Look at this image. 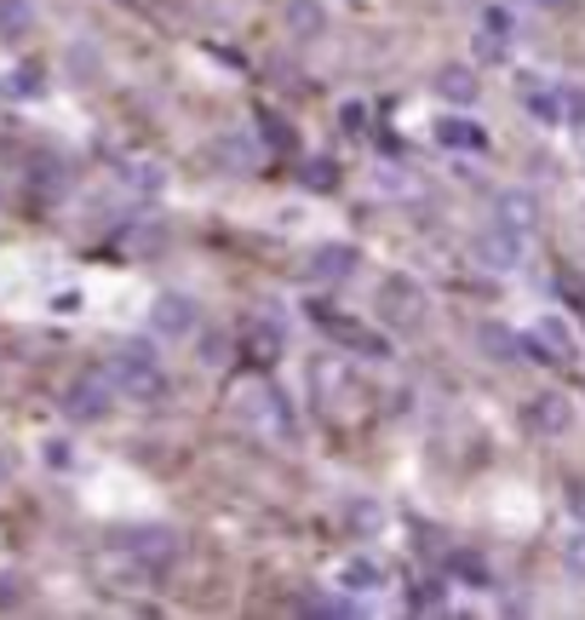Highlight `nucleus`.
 I'll use <instances>...</instances> for the list:
<instances>
[{"mask_svg": "<svg viewBox=\"0 0 585 620\" xmlns=\"http://www.w3.org/2000/svg\"><path fill=\"white\" fill-rule=\"evenodd\" d=\"M310 397H316V408L327 413L333 426H356L362 408H367L362 373L351 362H339V357H322L316 368H310Z\"/></svg>", "mask_w": 585, "mask_h": 620, "instance_id": "nucleus-1", "label": "nucleus"}, {"mask_svg": "<svg viewBox=\"0 0 585 620\" xmlns=\"http://www.w3.org/2000/svg\"><path fill=\"white\" fill-rule=\"evenodd\" d=\"M235 413L248 420L264 442H293L299 437V420H293V408L288 397L270 386V379H241L235 386Z\"/></svg>", "mask_w": 585, "mask_h": 620, "instance_id": "nucleus-2", "label": "nucleus"}, {"mask_svg": "<svg viewBox=\"0 0 585 620\" xmlns=\"http://www.w3.org/2000/svg\"><path fill=\"white\" fill-rule=\"evenodd\" d=\"M110 368V379H115V391L121 397H132V402H155L161 391H167V368L155 362V351L150 344H121V351L103 362Z\"/></svg>", "mask_w": 585, "mask_h": 620, "instance_id": "nucleus-3", "label": "nucleus"}, {"mask_svg": "<svg viewBox=\"0 0 585 620\" xmlns=\"http://www.w3.org/2000/svg\"><path fill=\"white\" fill-rule=\"evenodd\" d=\"M115 379H110V368H87V373H75L63 386V413L69 420H81V426H92V420H103V413L115 408Z\"/></svg>", "mask_w": 585, "mask_h": 620, "instance_id": "nucleus-4", "label": "nucleus"}, {"mask_svg": "<svg viewBox=\"0 0 585 620\" xmlns=\"http://www.w3.org/2000/svg\"><path fill=\"white\" fill-rule=\"evenodd\" d=\"M379 317H385L391 328H420L425 322V288L407 282V276H391L385 288H379Z\"/></svg>", "mask_w": 585, "mask_h": 620, "instance_id": "nucleus-5", "label": "nucleus"}, {"mask_svg": "<svg viewBox=\"0 0 585 620\" xmlns=\"http://www.w3.org/2000/svg\"><path fill=\"white\" fill-rule=\"evenodd\" d=\"M476 270H488V276H505L528 259V236H511L500 224H488V236H476V248H471Z\"/></svg>", "mask_w": 585, "mask_h": 620, "instance_id": "nucleus-6", "label": "nucleus"}, {"mask_svg": "<svg viewBox=\"0 0 585 620\" xmlns=\"http://www.w3.org/2000/svg\"><path fill=\"white\" fill-rule=\"evenodd\" d=\"M528 351L545 357L551 368H574V362H579V344H574V333H568L563 317H539V322L528 328Z\"/></svg>", "mask_w": 585, "mask_h": 620, "instance_id": "nucleus-7", "label": "nucleus"}, {"mask_svg": "<svg viewBox=\"0 0 585 620\" xmlns=\"http://www.w3.org/2000/svg\"><path fill=\"white\" fill-rule=\"evenodd\" d=\"M316 322L339 339V344H351V351H362V357H373V362H385L391 357V344L379 339L367 322H344V310H327V304H316Z\"/></svg>", "mask_w": 585, "mask_h": 620, "instance_id": "nucleus-8", "label": "nucleus"}, {"mask_svg": "<svg viewBox=\"0 0 585 620\" xmlns=\"http://www.w3.org/2000/svg\"><path fill=\"white\" fill-rule=\"evenodd\" d=\"M150 328L161 333V339H190L201 322H195V299H184V293H161L155 304H150Z\"/></svg>", "mask_w": 585, "mask_h": 620, "instance_id": "nucleus-9", "label": "nucleus"}, {"mask_svg": "<svg viewBox=\"0 0 585 620\" xmlns=\"http://www.w3.org/2000/svg\"><path fill=\"white\" fill-rule=\"evenodd\" d=\"M494 224L511 230V236H528V241H534V224H539L534 196H528V190H505V196H494Z\"/></svg>", "mask_w": 585, "mask_h": 620, "instance_id": "nucleus-10", "label": "nucleus"}, {"mask_svg": "<svg viewBox=\"0 0 585 620\" xmlns=\"http://www.w3.org/2000/svg\"><path fill=\"white\" fill-rule=\"evenodd\" d=\"M333 586L362 598V592H379V586H385V569H379V558H367V551H351V558L333 569Z\"/></svg>", "mask_w": 585, "mask_h": 620, "instance_id": "nucleus-11", "label": "nucleus"}, {"mask_svg": "<svg viewBox=\"0 0 585 620\" xmlns=\"http://www.w3.org/2000/svg\"><path fill=\"white\" fill-rule=\"evenodd\" d=\"M351 270H362V253L351 241H327V248L310 253V276H316V282H344Z\"/></svg>", "mask_w": 585, "mask_h": 620, "instance_id": "nucleus-12", "label": "nucleus"}, {"mask_svg": "<svg viewBox=\"0 0 585 620\" xmlns=\"http://www.w3.org/2000/svg\"><path fill=\"white\" fill-rule=\"evenodd\" d=\"M528 426H534L539 437H563V431L574 426V402L557 397V391H551V397H534V402H528Z\"/></svg>", "mask_w": 585, "mask_h": 620, "instance_id": "nucleus-13", "label": "nucleus"}, {"mask_svg": "<svg viewBox=\"0 0 585 620\" xmlns=\"http://www.w3.org/2000/svg\"><path fill=\"white\" fill-rule=\"evenodd\" d=\"M436 144L442 150H488V138H482V127L465 121V116H442L436 121Z\"/></svg>", "mask_w": 585, "mask_h": 620, "instance_id": "nucleus-14", "label": "nucleus"}, {"mask_svg": "<svg viewBox=\"0 0 585 620\" xmlns=\"http://www.w3.org/2000/svg\"><path fill=\"white\" fill-rule=\"evenodd\" d=\"M476 339H482V351H488L494 362H511V368H516V362L528 357V339H516L511 328H482Z\"/></svg>", "mask_w": 585, "mask_h": 620, "instance_id": "nucleus-15", "label": "nucleus"}, {"mask_svg": "<svg viewBox=\"0 0 585 620\" xmlns=\"http://www.w3.org/2000/svg\"><path fill=\"white\" fill-rule=\"evenodd\" d=\"M436 92H442L447 103H476V92H482V87H476V76H471V69H465V63H460V69H454V63H447V69H442V76H436Z\"/></svg>", "mask_w": 585, "mask_h": 620, "instance_id": "nucleus-16", "label": "nucleus"}, {"mask_svg": "<svg viewBox=\"0 0 585 620\" xmlns=\"http://www.w3.org/2000/svg\"><path fill=\"white\" fill-rule=\"evenodd\" d=\"M248 344H253V357H259V362H270L275 351H282V322H270V317H259V322L248 328Z\"/></svg>", "mask_w": 585, "mask_h": 620, "instance_id": "nucleus-17", "label": "nucleus"}, {"mask_svg": "<svg viewBox=\"0 0 585 620\" xmlns=\"http://www.w3.org/2000/svg\"><path fill=\"white\" fill-rule=\"evenodd\" d=\"M528 110L539 116V121H551V127H563V87H528Z\"/></svg>", "mask_w": 585, "mask_h": 620, "instance_id": "nucleus-18", "label": "nucleus"}, {"mask_svg": "<svg viewBox=\"0 0 585 620\" xmlns=\"http://www.w3.org/2000/svg\"><path fill=\"white\" fill-rule=\"evenodd\" d=\"M304 614H362V598H304Z\"/></svg>", "mask_w": 585, "mask_h": 620, "instance_id": "nucleus-19", "label": "nucleus"}, {"mask_svg": "<svg viewBox=\"0 0 585 620\" xmlns=\"http://www.w3.org/2000/svg\"><path fill=\"white\" fill-rule=\"evenodd\" d=\"M563 127H585V87H563Z\"/></svg>", "mask_w": 585, "mask_h": 620, "instance_id": "nucleus-20", "label": "nucleus"}, {"mask_svg": "<svg viewBox=\"0 0 585 620\" xmlns=\"http://www.w3.org/2000/svg\"><path fill=\"white\" fill-rule=\"evenodd\" d=\"M563 563H568V574H574V580H585V529H574V534H568Z\"/></svg>", "mask_w": 585, "mask_h": 620, "instance_id": "nucleus-21", "label": "nucleus"}, {"mask_svg": "<svg viewBox=\"0 0 585 620\" xmlns=\"http://www.w3.org/2000/svg\"><path fill=\"white\" fill-rule=\"evenodd\" d=\"M482 29H488V34H500V41H511V12H488V18H482Z\"/></svg>", "mask_w": 585, "mask_h": 620, "instance_id": "nucleus-22", "label": "nucleus"}, {"mask_svg": "<svg viewBox=\"0 0 585 620\" xmlns=\"http://www.w3.org/2000/svg\"><path fill=\"white\" fill-rule=\"evenodd\" d=\"M47 466H69V442H47Z\"/></svg>", "mask_w": 585, "mask_h": 620, "instance_id": "nucleus-23", "label": "nucleus"}, {"mask_svg": "<svg viewBox=\"0 0 585 620\" xmlns=\"http://www.w3.org/2000/svg\"><path fill=\"white\" fill-rule=\"evenodd\" d=\"M7 477H12V454L0 448V489H7Z\"/></svg>", "mask_w": 585, "mask_h": 620, "instance_id": "nucleus-24", "label": "nucleus"}, {"mask_svg": "<svg viewBox=\"0 0 585 620\" xmlns=\"http://www.w3.org/2000/svg\"><path fill=\"white\" fill-rule=\"evenodd\" d=\"M534 7H563V0H534Z\"/></svg>", "mask_w": 585, "mask_h": 620, "instance_id": "nucleus-25", "label": "nucleus"}]
</instances>
